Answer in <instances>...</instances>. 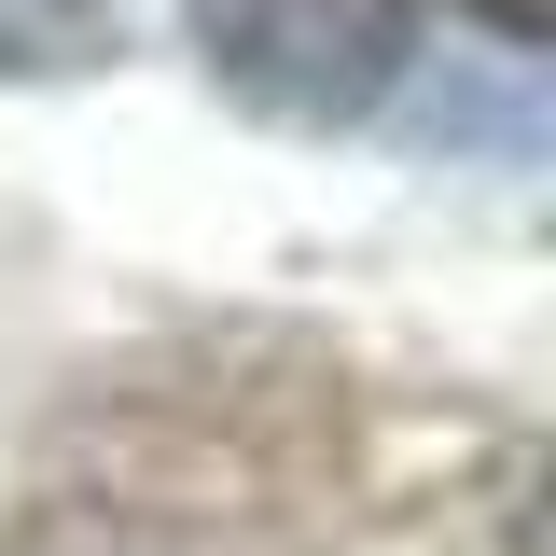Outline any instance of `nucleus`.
I'll list each match as a JSON object with an SVG mask.
<instances>
[{
    "mask_svg": "<svg viewBox=\"0 0 556 556\" xmlns=\"http://www.w3.org/2000/svg\"><path fill=\"white\" fill-rule=\"evenodd\" d=\"M195 56L278 126H348L404 84L417 0H195Z\"/></svg>",
    "mask_w": 556,
    "mask_h": 556,
    "instance_id": "1",
    "label": "nucleus"
},
{
    "mask_svg": "<svg viewBox=\"0 0 556 556\" xmlns=\"http://www.w3.org/2000/svg\"><path fill=\"white\" fill-rule=\"evenodd\" d=\"M486 28H501V42H543V0H473Z\"/></svg>",
    "mask_w": 556,
    "mask_h": 556,
    "instance_id": "2",
    "label": "nucleus"
}]
</instances>
